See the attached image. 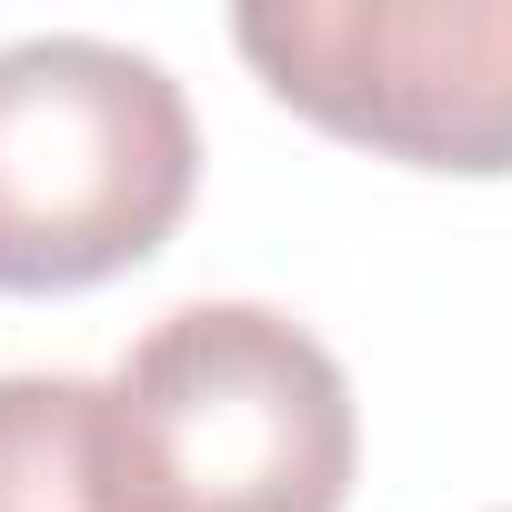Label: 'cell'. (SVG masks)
Here are the masks:
<instances>
[{
  "instance_id": "4",
  "label": "cell",
  "mask_w": 512,
  "mask_h": 512,
  "mask_svg": "<svg viewBox=\"0 0 512 512\" xmlns=\"http://www.w3.org/2000/svg\"><path fill=\"white\" fill-rule=\"evenodd\" d=\"M0 512H141L111 382L0 372Z\"/></svg>"
},
{
  "instance_id": "1",
  "label": "cell",
  "mask_w": 512,
  "mask_h": 512,
  "mask_svg": "<svg viewBox=\"0 0 512 512\" xmlns=\"http://www.w3.org/2000/svg\"><path fill=\"white\" fill-rule=\"evenodd\" d=\"M201 131L181 81L91 31L0 51V292L51 302L141 272L181 231Z\"/></svg>"
},
{
  "instance_id": "2",
  "label": "cell",
  "mask_w": 512,
  "mask_h": 512,
  "mask_svg": "<svg viewBox=\"0 0 512 512\" xmlns=\"http://www.w3.org/2000/svg\"><path fill=\"white\" fill-rule=\"evenodd\" d=\"M141 512H342L362 472L352 372L272 302H181L111 372Z\"/></svg>"
},
{
  "instance_id": "3",
  "label": "cell",
  "mask_w": 512,
  "mask_h": 512,
  "mask_svg": "<svg viewBox=\"0 0 512 512\" xmlns=\"http://www.w3.org/2000/svg\"><path fill=\"white\" fill-rule=\"evenodd\" d=\"M231 41L352 151L512 181V0H241Z\"/></svg>"
}]
</instances>
